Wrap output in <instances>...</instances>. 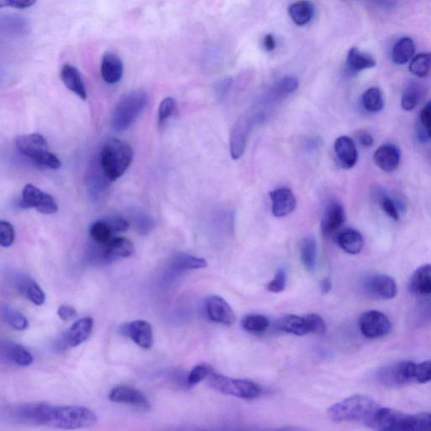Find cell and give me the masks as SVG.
<instances>
[{
  "label": "cell",
  "mask_w": 431,
  "mask_h": 431,
  "mask_svg": "<svg viewBox=\"0 0 431 431\" xmlns=\"http://www.w3.org/2000/svg\"><path fill=\"white\" fill-rule=\"evenodd\" d=\"M414 361L404 360L380 369L376 379L381 385L388 388H400L416 383Z\"/></svg>",
  "instance_id": "52a82bcc"
},
{
  "label": "cell",
  "mask_w": 431,
  "mask_h": 431,
  "mask_svg": "<svg viewBox=\"0 0 431 431\" xmlns=\"http://www.w3.org/2000/svg\"><path fill=\"white\" fill-rule=\"evenodd\" d=\"M359 140L361 143V145L364 147H372L373 143H374V138H372L370 133H367V131H363L359 135Z\"/></svg>",
  "instance_id": "6f0895ef"
},
{
  "label": "cell",
  "mask_w": 431,
  "mask_h": 431,
  "mask_svg": "<svg viewBox=\"0 0 431 431\" xmlns=\"http://www.w3.org/2000/svg\"><path fill=\"white\" fill-rule=\"evenodd\" d=\"M286 285V275L284 270H279L272 281L269 282L268 290L270 293H280L284 291Z\"/></svg>",
  "instance_id": "7dc6e473"
},
{
  "label": "cell",
  "mask_w": 431,
  "mask_h": 431,
  "mask_svg": "<svg viewBox=\"0 0 431 431\" xmlns=\"http://www.w3.org/2000/svg\"><path fill=\"white\" fill-rule=\"evenodd\" d=\"M263 45H264V48L266 52H272L276 48L277 43L276 39H275V36L272 34H268L265 36L264 40H263Z\"/></svg>",
  "instance_id": "9f6ffc18"
},
{
  "label": "cell",
  "mask_w": 431,
  "mask_h": 431,
  "mask_svg": "<svg viewBox=\"0 0 431 431\" xmlns=\"http://www.w3.org/2000/svg\"><path fill=\"white\" fill-rule=\"evenodd\" d=\"M427 430H431V414L428 413V421H427Z\"/></svg>",
  "instance_id": "94428289"
},
{
  "label": "cell",
  "mask_w": 431,
  "mask_h": 431,
  "mask_svg": "<svg viewBox=\"0 0 431 431\" xmlns=\"http://www.w3.org/2000/svg\"><path fill=\"white\" fill-rule=\"evenodd\" d=\"M38 0H0V7H10L17 10H26L34 6Z\"/></svg>",
  "instance_id": "f907efd6"
},
{
  "label": "cell",
  "mask_w": 431,
  "mask_h": 431,
  "mask_svg": "<svg viewBox=\"0 0 431 431\" xmlns=\"http://www.w3.org/2000/svg\"><path fill=\"white\" fill-rule=\"evenodd\" d=\"M15 232L13 226L9 221H0V245L3 248H9L13 244Z\"/></svg>",
  "instance_id": "7bdbcfd3"
},
{
  "label": "cell",
  "mask_w": 431,
  "mask_h": 431,
  "mask_svg": "<svg viewBox=\"0 0 431 431\" xmlns=\"http://www.w3.org/2000/svg\"><path fill=\"white\" fill-rule=\"evenodd\" d=\"M376 166L385 172H393L399 167L401 153L399 147L394 145L381 146L373 155Z\"/></svg>",
  "instance_id": "44dd1931"
},
{
  "label": "cell",
  "mask_w": 431,
  "mask_h": 431,
  "mask_svg": "<svg viewBox=\"0 0 431 431\" xmlns=\"http://www.w3.org/2000/svg\"><path fill=\"white\" fill-rule=\"evenodd\" d=\"M335 152L340 164L344 169H351L358 160V153L354 141L350 137L342 136L335 142Z\"/></svg>",
  "instance_id": "7402d4cb"
},
{
  "label": "cell",
  "mask_w": 431,
  "mask_h": 431,
  "mask_svg": "<svg viewBox=\"0 0 431 431\" xmlns=\"http://www.w3.org/2000/svg\"><path fill=\"white\" fill-rule=\"evenodd\" d=\"M206 312L208 318L213 322L227 326H233L236 322L235 311L219 295H212L207 299Z\"/></svg>",
  "instance_id": "4fadbf2b"
},
{
  "label": "cell",
  "mask_w": 431,
  "mask_h": 431,
  "mask_svg": "<svg viewBox=\"0 0 431 431\" xmlns=\"http://www.w3.org/2000/svg\"><path fill=\"white\" fill-rule=\"evenodd\" d=\"M61 80L71 92L75 93L82 100L87 98V92L82 80L80 73L71 64H64L61 69Z\"/></svg>",
  "instance_id": "cb8c5ba5"
},
{
  "label": "cell",
  "mask_w": 431,
  "mask_h": 431,
  "mask_svg": "<svg viewBox=\"0 0 431 431\" xmlns=\"http://www.w3.org/2000/svg\"><path fill=\"white\" fill-rule=\"evenodd\" d=\"M288 15L297 26H306L314 17V6L309 0H299L289 6Z\"/></svg>",
  "instance_id": "83f0119b"
},
{
  "label": "cell",
  "mask_w": 431,
  "mask_h": 431,
  "mask_svg": "<svg viewBox=\"0 0 431 431\" xmlns=\"http://www.w3.org/2000/svg\"><path fill=\"white\" fill-rule=\"evenodd\" d=\"M27 30L26 20L20 16L9 15L6 16V19H2V31L10 33V35L22 36L26 34Z\"/></svg>",
  "instance_id": "f35d334b"
},
{
  "label": "cell",
  "mask_w": 431,
  "mask_h": 431,
  "mask_svg": "<svg viewBox=\"0 0 431 431\" xmlns=\"http://www.w3.org/2000/svg\"><path fill=\"white\" fill-rule=\"evenodd\" d=\"M133 159V150L125 141L112 138L106 141L101 152L102 171L110 182L124 175Z\"/></svg>",
  "instance_id": "7a4b0ae2"
},
{
  "label": "cell",
  "mask_w": 431,
  "mask_h": 431,
  "mask_svg": "<svg viewBox=\"0 0 431 431\" xmlns=\"http://www.w3.org/2000/svg\"><path fill=\"white\" fill-rule=\"evenodd\" d=\"M233 80L231 79H226L219 82V84L217 85L216 94L217 97L223 98L226 94L229 92Z\"/></svg>",
  "instance_id": "db71d44e"
},
{
  "label": "cell",
  "mask_w": 431,
  "mask_h": 431,
  "mask_svg": "<svg viewBox=\"0 0 431 431\" xmlns=\"http://www.w3.org/2000/svg\"><path fill=\"white\" fill-rule=\"evenodd\" d=\"M15 143L20 154L38 166L51 170H57L61 167L60 160L49 151L48 143L43 135H22L16 138Z\"/></svg>",
  "instance_id": "5b68a950"
},
{
  "label": "cell",
  "mask_w": 431,
  "mask_h": 431,
  "mask_svg": "<svg viewBox=\"0 0 431 431\" xmlns=\"http://www.w3.org/2000/svg\"><path fill=\"white\" fill-rule=\"evenodd\" d=\"M431 71V53H420L413 57L409 64V71L418 78H424L429 75Z\"/></svg>",
  "instance_id": "74e56055"
},
{
  "label": "cell",
  "mask_w": 431,
  "mask_h": 431,
  "mask_svg": "<svg viewBox=\"0 0 431 431\" xmlns=\"http://www.w3.org/2000/svg\"><path fill=\"white\" fill-rule=\"evenodd\" d=\"M416 52L414 41L410 38H401L394 45L392 50V60L394 64L404 65L413 59Z\"/></svg>",
  "instance_id": "1f68e13d"
},
{
  "label": "cell",
  "mask_w": 431,
  "mask_h": 431,
  "mask_svg": "<svg viewBox=\"0 0 431 431\" xmlns=\"http://www.w3.org/2000/svg\"><path fill=\"white\" fill-rule=\"evenodd\" d=\"M109 400L113 403L125 404L143 409H149L150 403L139 390L130 386H117L109 393Z\"/></svg>",
  "instance_id": "5bb4252c"
},
{
  "label": "cell",
  "mask_w": 431,
  "mask_h": 431,
  "mask_svg": "<svg viewBox=\"0 0 431 431\" xmlns=\"http://www.w3.org/2000/svg\"><path fill=\"white\" fill-rule=\"evenodd\" d=\"M254 119L249 117H241L233 126L230 143V152L233 159H239L244 154Z\"/></svg>",
  "instance_id": "9a60e30c"
},
{
  "label": "cell",
  "mask_w": 431,
  "mask_h": 431,
  "mask_svg": "<svg viewBox=\"0 0 431 431\" xmlns=\"http://www.w3.org/2000/svg\"><path fill=\"white\" fill-rule=\"evenodd\" d=\"M1 354L3 358H6L16 366L26 367L33 363V356L22 344L9 342H2Z\"/></svg>",
  "instance_id": "603a6c76"
},
{
  "label": "cell",
  "mask_w": 431,
  "mask_h": 431,
  "mask_svg": "<svg viewBox=\"0 0 431 431\" xmlns=\"http://www.w3.org/2000/svg\"><path fill=\"white\" fill-rule=\"evenodd\" d=\"M171 268L175 272H186V270L206 268L207 261L203 258L191 256L186 253L175 254L170 261Z\"/></svg>",
  "instance_id": "4dcf8cb0"
},
{
  "label": "cell",
  "mask_w": 431,
  "mask_h": 431,
  "mask_svg": "<svg viewBox=\"0 0 431 431\" xmlns=\"http://www.w3.org/2000/svg\"><path fill=\"white\" fill-rule=\"evenodd\" d=\"M361 103L367 112H379L384 106L383 94L379 88L368 89L361 98Z\"/></svg>",
  "instance_id": "d590c367"
},
{
  "label": "cell",
  "mask_w": 431,
  "mask_h": 431,
  "mask_svg": "<svg viewBox=\"0 0 431 431\" xmlns=\"http://www.w3.org/2000/svg\"><path fill=\"white\" fill-rule=\"evenodd\" d=\"M376 65L377 61L372 57L360 52L358 48H352L348 52L346 68L350 73H358L374 68Z\"/></svg>",
  "instance_id": "f1b7e54d"
},
{
  "label": "cell",
  "mask_w": 431,
  "mask_h": 431,
  "mask_svg": "<svg viewBox=\"0 0 431 431\" xmlns=\"http://www.w3.org/2000/svg\"><path fill=\"white\" fill-rule=\"evenodd\" d=\"M359 328L365 337L375 339L387 336L391 332L392 324L384 314L371 310L361 315Z\"/></svg>",
  "instance_id": "30bf717a"
},
{
  "label": "cell",
  "mask_w": 431,
  "mask_h": 431,
  "mask_svg": "<svg viewBox=\"0 0 431 431\" xmlns=\"http://www.w3.org/2000/svg\"><path fill=\"white\" fill-rule=\"evenodd\" d=\"M381 406L367 396L355 395L332 405L328 416L335 423L356 422L374 429Z\"/></svg>",
  "instance_id": "6da1fadb"
},
{
  "label": "cell",
  "mask_w": 431,
  "mask_h": 431,
  "mask_svg": "<svg viewBox=\"0 0 431 431\" xmlns=\"http://www.w3.org/2000/svg\"><path fill=\"white\" fill-rule=\"evenodd\" d=\"M279 330L291 335L303 336L310 333L309 323L306 317L298 315H286L279 320L277 323Z\"/></svg>",
  "instance_id": "f546056e"
},
{
  "label": "cell",
  "mask_w": 431,
  "mask_h": 431,
  "mask_svg": "<svg viewBox=\"0 0 431 431\" xmlns=\"http://www.w3.org/2000/svg\"><path fill=\"white\" fill-rule=\"evenodd\" d=\"M336 241L344 252L358 254L363 249L364 239L357 230L348 228L338 233Z\"/></svg>",
  "instance_id": "4316f807"
},
{
  "label": "cell",
  "mask_w": 431,
  "mask_h": 431,
  "mask_svg": "<svg viewBox=\"0 0 431 431\" xmlns=\"http://www.w3.org/2000/svg\"><path fill=\"white\" fill-rule=\"evenodd\" d=\"M421 122L422 125L429 129L431 126V101L422 109L421 112Z\"/></svg>",
  "instance_id": "11a10c76"
},
{
  "label": "cell",
  "mask_w": 431,
  "mask_h": 431,
  "mask_svg": "<svg viewBox=\"0 0 431 431\" xmlns=\"http://www.w3.org/2000/svg\"><path fill=\"white\" fill-rule=\"evenodd\" d=\"M57 315L65 322L71 321V320L77 318L78 313L75 307L71 306L63 305L57 310Z\"/></svg>",
  "instance_id": "816d5d0a"
},
{
  "label": "cell",
  "mask_w": 431,
  "mask_h": 431,
  "mask_svg": "<svg viewBox=\"0 0 431 431\" xmlns=\"http://www.w3.org/2000/svg\"><path fill=\"white\" fill-rule=\"evenodd\" d=\"M409 291L417 295H431V265H421L413 274Z\"/></svg>",
  "instance_id": "484cf974"
},
{
  "label": "cell",
  "mask_w": 431,
  "mask_h": 431,
  "mask_svg": "<svg viewBox=\"0 0 431 431\" xmlns=\"http://www.w3.org/2000/svg\"><path fill=\"white\" fill-rule=\"evenodd\" d=\"M300 257L305 269L314 272L317 264V242L314 237L307 236L302 240Z\"/></svg>",
  "instance_id": "836d02e7"
},
{
  "label": "cell",
  "mask_w": 431,
  "mask_h": 431,
  "mask_svg": "<svg viewBox=\"0 0 431 431\" xmlns=\"http://www.w3.org/2000/svg\"><path fill=\"white\" fill-rule=\"evenodd\" d=\"M94 320L90 317L82 318L73 324L64 338L65 348H75L86 342L92 334Z\"/></svg>",
  "instance_id": "ac0fdd59"
},
{
  "label": "cell",
  "mask_w": 431,
  "mask_h": 431,
  "mask_svg": "<svg viewBox=\"0 0 431 431\" xmlns=\"http://www.w3.org/2000/svg\"><path fill=\"white\" fill-rule=\"evenodd\" d=\"M242 326L251 333H262L269 328L270 321L265 316L250 314L244 318Z\"/></svg>",
  "instance_id": "ab89813d"
},
{
  "label": "cell",
  "mask_w": 431,
  "mask_h": 431,
  "mask_svg": "<svg viewBox=\"0 0 431 431\" xmlns=\"http://www.w3.org/2000/svg\"><path fill=\"white\" fill-rule=\"evenodd\" d=\"M346 221V213L342 204L331 200L324 208L321 221L323 235L332 236L337 233Z\"/></svg>",
  "instance_id": "2e32d148"
},
{
  "label": "cell",
  "mask_w": 431,
  "mask_h": 431,
  "mask_svg": "<svg viewBox=\"0 0 431 431\" xmlns=\"http://www.w3.org/2000/svg\"><path fill=\"white\" fill-rule=\"evenodd\" d=\"M298 85V80L294 77L282 78L265 93V96L262 98V102L266 105L277 103L295 92Z\"/></svg>",
  "instance_id": "ffe728a7"
},
{
  "label": "cell",
  "mask_w": 431,
  "mask_h": 431,
  "mask_svg": "<svg viewBox=\"0 0 431 431\" xmlns=\"http://www.w3.org/2000/svg\"><path fill=\"white\" fill-rule=\"evenodd\" d=\"M381 207L389 217L393 220H400V212L397 208L395 203L388 196H383L381 200Z\"/></svg>",
  "instance_id": "681fc988"
},
{
  "label": "cell",
  "mask_w": 431,
  "mask_h": 431,
  "mask_svg": "<svg viewBox=\"0 0 431 431\" xmlns=\"http://www.w3.org/2000/svg\"><path fill=\"white\" fill-rule=\"evenodd\" d=\"M154 225L153 219H149V217L142 216L138 217L137 228L143 235L149 233L151 229L154 228Z\"/></svg>",
  "instance_id": "f5cc1de1"
},
{
  "label": "cell",
  "mask_w": 431,
  "mask_h": 431,
  "mask_svg": "<svg viewBox=\"0 0 431 431\" xmlns=\"http://www.w3.org/2000/svg\"><path fill=\"white\" fill-rule=\"evenodd\" d=\"M101 73L105 83L115 85L120 82L124 73L121 57L112 52H105L101 59Z\"/></svg>",
  "instance_id": "d6986e66"
},
{
  "label": "cell",
  "mask_w": 431,
  "mask_h": 431,
  "mask_svg": "<svg viewBox=\"0 0 431 431\" xmlns=\"http://www.w3.org/2000/svg\"><path fill=\"white\" fill-rule=\"evenodd\" d=\"M377 3L383 6H393L395 3V0H374Z\"/></svg>",
  "instance_id": "91938a15"
},
{
  "label": "cell",
  "mask_w": 431,
  "mask_h": 431,
  "mask_svg": "<svg viewBox=\"0 0 431 431\" xmlns=\"http://www.w3.org/2000/svg\"><path fill=\"white\" fill-rule=\"evenodd\" d=\"M17 286L22 294L30 300L33 305L42 306L46 300L43 291L32 279L22 277L18 279Z\"/></svg>",
  "instance_id": "d6a6232c"
},
{
  "label": "cell",
  "mask_w": 431,
  "mask_h": 431,
  "mask_svg": "<svg viewBox=\"0 0 431 431\" xmlns=\"http://www.w3.org/2000/svg\"><path fill=\"white\" fill-rule=\"evenodd\" d=\"M418 87L416 84H411L404 90L403 96L401 98L402 108L407 112L413 110L416 108L418 102V96H420V92H418Z\"/></svg>",
  "instance_id": "60d3db41"
},
{
  "label": "cell",
  "mask_w": 431,
  "mask_h": 431,
  "mask_svg": "<svg viewBox=\"0 0 431 431\" xmlns=\"http://www.w3.org/2000/svg\"><path fill=\"white\" fill-rule=\"evenodd\" d=\"M20 207L24 209L34 208L46 215L54 214L59 210L56 200L51 195L31 184H27L23 189Z\"/></svg>",
  "instance_id": "9c48e42d"
},
{
  "label": "cell",
  "mask_w": 431,
  "mask_h": 431,
  "mask_svg": "<svg viewBox=\"0 0 431 431\" xmlns=\"http://www.w3.org/2000/svg\"><path fill=\"white\" fill-rule=\"evenodd\" d=\"M428 135H429V137L431 138V126L428 129Z\"/></svg>",
  "instance_id": "6125c7cd"
},
{
  "label": "cell",
  "mask_w": 431,
  "mask_h": 431,
  "mask_svg": "<svg viewBox=\"0 0 431 431\" xmlns=\"http://www.w3.org/2000/svg\"><path fill=\"white\" fill-rule=\"evenodd\" d=\"M175 109V101L173 98L167 97L162 101L159 108V122L162 124L168 118L171 117Z\"/></svg>",
  "instance_id": "bcb514c9"
},
{
  "label": "cell",
  "mask_w": 431,
  "mask_h": 431,
  "mask_svg": "<svg viewBox=\"0 0 431 431\" xmlns=\"http://www.w3.org/2000/svg\"><path fill=\"white\" fill-rule=\"evenodd\" d=\"M53 405L43 402L22 404L15 406L12 416L15 421L23 424L33 425H49Z\"/></svg>",
  "instance_id": "ba28073f"
},
{
  "label": "cell",
  "mask_w": 431,
  "mask_h": 431,
  "mask_svg": "<svg viewBox=\"0 0 431 431\" xmlns=\"http://www.w3.org/2000/svg\"><path fill=\"white\" fill-rule=\"evenodd\" d=\"M332 289V282L330 278H324L321 282V291L323 294L330 293Z\"/></svg>",
  "instance_id": "680465c9"
},
{
  "label": "cell",
  "mask_w": 431,
  "mask_h": 431,
  "mask_svg": "<svg viewBox=\"0 0 431 431\" xmlns=\"http://www.w3.org/2000/svg\"><path fill=\"white\" fill-rule=\"evenodd\" d=\"M98 416L82 406H53L49 426L61 430H80L96 425Z\"/></svg>",
  "instance_id": "277c9868"
},
{
  "label": "cell",
  "mask_w": 431,
  "mask_h": 431,
  "mask_svg": "<svg viewBox=\"0 0 431 431\" xmlns=\"http://www.w3.org/2000/svg\"><path fill=\"white\" fill-rule=\"evenodd\" d=\"M110 226L113 233H124L129 228V223L122 217L112 216L103 219Z\"/></svg>",
  "instance_id": "c3c4849f"
},
{
  "label": "cell",
  "mask_w": 431,
  "mask_h": 431,
  "mask_svg": "<svg viewBox=\"0 0 431 431\" xmlns=\"http://www.w3.org/2000/svg\"><path fill=\"white\" fill-rule=\"evenodd\" d=\"M431 381V360L414 364V381L416 383H426Z\"/></svg>",
  "instance_id": "b9f144b4"
},
{
  "label": "cell",
  "mask_w": 431,
  "mask_h": 431,
  "mask_svg": "<svg viewBox=\"0 0 431 431\" xmlns=\"http://www.w3.org/2000/svg\"><path fill=\"white\" fill-rule=\"evenodd\" d=\"M275 217H283L291 214L297 206V200L289 188H278L270 193Z\"/></svg>",
  "instance_id": "e0dca14e"
},
{
  "label": "cell",
  "mask_w": 431,
  "mask_h": 431,
  "mask_svg": "<svg viewBox=\"0 0 431 431\" xmlns=\"http://www.w3.org/2000/svg\"><path fill=\"white\" fill-rule=\"evenodd\" d=\"M309 323L310 333L323 335L326 333L327 326L321 316L310 314L305 316Z\"/></svg>",
  "instance_id": "f6af8a7d"
},
{
  "label": "cell",
  "mask_w": 431,
  "mask_h": 431,
  "mask_svg": "<svg viewBox=\"0 0 431 431\" xmlns=\"http://www.w3.org/2000/svg\"><path fill=\"white\" fill-rule=\"evenodd\" d=\"M113 233L112 228L103 219L94 221L89 228L90 237L98 244H108L112 240Z\"/></svg>",
  "instance_id": "8d00e7d4"
},
{
  "label": "cell",
  "mask_w": 431,
  "mask_h": 431,
  "mask_svg": "<svg viewBox=\"0 0 431 431\" xmlns=\"http://www.w3.org/2000/svg\"><path fill=\"white\" fill-rule=\"evenodd\" d=\"M1 315L3 321L15 330L23 331L29 326L26 316L9 306H2Z\"/></svg>",
  "instance_id": "e575fe53"
},
{
  "label": "cell",
  "mask_w": 431,
  "mask_h": 431,
  "mask_svg": "<svg viewBox=\"0 0 431 431\" xmlns=\"http://www.w3.org/2000/svg\"><path fill=\"white\" fill-rule=\"evenodd\" d=\"M211 368L207 365L200 364L192 369L187 377V383L190 386H195L206 379L211 374Z\"/></svg>",
  "instance_id": "ee69618b"
},
{
  "label": "cell",
  "mask_w": 431,
  "mask_h": 431,
  "mask_svg": "<svg viewBox=\"0 0 431 431\" xmlns=\"http://www.w3.org/2000/svg\"><path fill=\"white\" fill-rule=\"evenodd\" d=\"M104 251L108 261L121 258H129L134 252L133 242L126 238L117 237L104 244Z\"/></svg>",
  "instance_id": "d4e9b609"
},
{
  "label": "cell",
  "mask_w": 431,
  "mask_h": 431,
  "mask_svg": "<svg viewBox=\"0 0 431 431\" xmlns=\"http://www.w3.org/2000/svg\"><path fill=\"white\" fill-rule=\"evenodd\" d=\"M121 333L133 340L138 346L149 350L154 344L153 328L145 320H136L121 326Z\"/></svg>",
  "instance_id": "7c38bea8"
},
{
  "label": "cell",
  "mask_w": 431,
  "mask_h": 431,
  "mask_svg": "<svg viewBox=\"0 0 431 431\" xmlns=\"http://www.w3.org/2000/svg\"><path fill=\"white\" fill-rule=\"evenodd\" d=\"M208 384L217 392L242 400H252L261 393V388L251 381L231 379L215 372L208 376Z\"/></svg>",
  "instance_id": "8992f818"
},
{
  "label": "cell",
  "mask_w": 431,
  "mask_h": 431,
  "mask_svg": "<svg viewBox=\"0 0 431 431\" xmlns=\"http://www.w3.org/2000/svg\"><path fill=\"white\" fill-rule=\"evenodd\" d=\"M147 94L145 90L135 89L121 97L115 106L112 116V127L115 131L129 129L146 108Z\"/></svg>",
  "instance_id": "3957f363"
},
{
  "label": "cell",
  "mask_w": 431,
  "mask_h": 431,
  "mask_svg": "<svg viewBox=\"0 0 431 431\" xmlns=\"http://www.w3.org/2000/svg\"><path fill=\"white\" fill-rule=\"evenodd\" d=\"M367 295L379 300H390L396 297L397 286L395 280L388 275L377 274L368 277L364 282Z\"/></svg>",
  "instance_id": "8fae6325"
}]
</instances>
